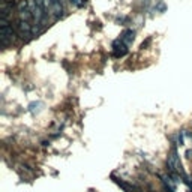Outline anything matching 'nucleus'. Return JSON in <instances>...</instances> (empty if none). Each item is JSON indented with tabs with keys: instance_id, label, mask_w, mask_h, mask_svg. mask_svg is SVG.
Segmentation results:
<instances>
[{
	"instance_id": "nucleus-1",
	"label": "nucleus",
	"mask_w": 192,
	"mask_h": 192,
	"mask_svg": "<svg viewBox=\"0 0 192 192\" xmlns=\"http://www.w3.org/2000/svg\"><path fill=\"white\" fill-rule=\"evenodd\" d=\"M113 50H114V56L116 57H123L128 53V45H125L122 42V39H116L113 42Z\"/></svg>"
},
{
	"instance_id": "nucleus-2",
	"label": "nucleus",
	"mask_w": 192,
	"mask_h": 192,
	"mask_svg": "<svg viewBox=\"0 0 192 192\" xmlns=\"http://www.w3.org/2000/svg\"><path fill=\"white\" fill-rule=\"evenodd\" d=\"M134 38H135V32L131 30V29H126V30L120 35V39H122V42H123L125 45H131V44L134 42Z\"/></svg>"
},
{
	"instance_id": "nucleus-3",
	"label": "nucleus",
	"mask_w": 192,
	"mask_h": 192,
	"mask_svg": "<svg viewBox=\"0 0 192 192\" xmlns=\"http://www.w3.org/2000/svg\"><path fill=\"white\" fill-rule=\"evenodd\" d=\"M177 146H183V134L182 132L177 135Z\"/></svg>"
},
{
	"instance_id": "nucleus-4",
	"label": "nucleus",
	"mask_w": 192,
	"mask_h": 192,
	"mask_svg": "<svg viewBox=\"0 0 192 192\" xmlns=\"http://www.w3.org/2000/svg\"><path fill=\"white\" fill-rule=\"evenodd\" d=\"M150 42H152V38H149L147 41H146V42H143V44H141V48L144 50V48H146V47H147V45H149Z\"/></svg>"
},
{
	"instance_id": "nucleus-5",
	"label": "nucleus",
	"mask_w": 192,
	"mask_h": 192,
	"mask_svg": "<svg viewBox=\"0 0 192 192\" xmlns=\"http://www.w3.org/2000/svg\"><path fill=\"white\" fill-rule=\"evenodd\" d=\"M191 155H192V150H188L186 152V158H191Z\"/></svg>"
}]
</instances>
